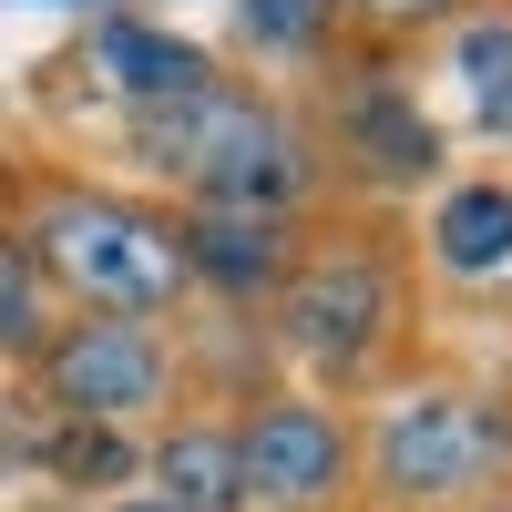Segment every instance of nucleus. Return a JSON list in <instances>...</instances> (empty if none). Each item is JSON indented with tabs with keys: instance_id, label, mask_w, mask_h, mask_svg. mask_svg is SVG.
<instances>
[{
	"instance_id": "obj_1",
	"label": "nucleus",
	"mask_w": 512,
	"mask_h": 512,
	"mask_svg": "<svg viewBox=\"0 0 512 512\" xmlns=\"http://www.w3.org/2000/svg\"><path fill=\"white\" fill-rule=\"evenodd\" d=\"M123 144L154 185H175L185 205H267V216H297L308 226V205L328 185V154L318 134L297 123L277 93H256L236 72H205L195 93H164L144 113H123Z\"/></svg>"
},
{
	"instance_id": "obj_2",
	"label": "nucleus",
	"mask_w": 512,
	"mask_h": 512,
	"mask_svg": "<svg viewBox=\"0 0 512 512\" xmlns=\"http://www.w3.org/2000/svg\"><path fill=\"white\" fill-rule=\"evenodd\" d=\"M21 246L41 256V277L72 318H144V328H175L195 308L185 287V256H175V216L144 195H113V185H41L21 205Z\"/></svg>"
},
{
	"instance_id": "obj_3",
	"label": "nucleus",
	"mask_w": 512,
	"mask_h": 512,
	"mask_svg": "<svg viewBox=\"0 0 512 512\" xmlns=\"http://www.w3.org/2000/svg\"><path fill=\"white\" fill-rule=\"evenodd\" d=\"M359 472L400 512L482 502L492 482H512V400L502 390H461V379L390 390V410H379L369 441H359Z\"/></svg>"
},
{
	"instance_id": "obj_4",
	"label": "nucleus",
	"mask_w": 512,
	"mask_h": 512,
	"mask_svg": "<svg viewBox=\"0 0 512 512\" xmlns=\"http://www.w3.org/2000/svg\"><path fill=\"white\" fill-rule=\"evenodd\" d=\"M277 338H287V359L308 379H328V390L379 379V359H390V338H400V267H390V246L379 236H308L287 287H277Z\"/></svg>"
},
{
	"instance_id": "obj_5",
	"label": "nucleus",
	"mask_w": 512,
	"mask_h": 512,
	"mask_svg": "<svg viewBox=\"0 0 512 512\" xmlns=\"http://www.w3.org/2000/svg\"><path fill=\"white\" fill-rule=\"evenodd\" d=\"M185 390V338L144 318H62L52 349L31 359V400L62 420H154Z\"/></svg>"
},
{
	"instance_id": "obj_6",
	"label": "nucleus",
	"mask_w": 512,
	"mask_h": 512,
	"mask_svg": "<svg viewBox=\"0 0 512 512\" xmlns=\"http://www.w3.org/2000/svg\"><path fill=\"white\" fill-rule=\"evenodd\" d=\"M236 472H246V502H277V512H328L349 502L359 482V431L338 400H308V390H256L236 410Z\"/></svg>"
},
{
	"instance_id": "obj_7",
	"label": "nucleus",
	"mask_w": 512,
	"mask_h": 512,
	"mask_svg": "<svg viewBox=\"0 0 512 512\" xmlns=\"http://www.w3.org/2000/svg\"><path fill=\"white\" fill-rule=\"evenodd\" d=\"M318 154L349 164L369 195H420L441 175V123L420 113L400 62H328V113H318Z\"/></svg>"
},
{
	"instance_id": "obj_8",
	"label": "nucleus",
	"mask_w": 512,
	"mask_h": 512,
	"mask_svg": "<svg viewBox=\"0 0 512 512\" xmlns=\"http://www.w3.org/2000/svg\"><path fill=\"white\" fill-rule=\"evenodd\" d=\"M297 246H308V226L297 216H267V205H175V256H185V287L216 297L226 318H256L277 308V287L297 267Z\"/></svg>"
},
{
	"instance_id": "obj_9",
	"label": "nucleus",
	"mask_w": 512,
	"mask_h": 512,
	"mask_svg": "<svg viewBox=\"0 0 512 512\" xmlns=\"http://www.w3.org/2000/svg\"><path fill=\"white\" fill-rule=\"evenodd\" d=\"M82 62H93V82H103L123 113H144V103H164V93H195V82L216 72V52H205V41L154 31V21H123V11L82 31Z\"/></svg>"
},
{
	"instance_id": "obj_10",
	"label": "nucleus",
	"mask_w": 512,
	"mask_h": 512,
	"mask_svg": "<svg viewBox=\"0 0 512 512\" xmlns=\"http://www.w3.org/2000/svg\"><path fill=\"white\" fill-rule=\"evenodd\" d=\"M144 482L164 512H246V472H236V420H175L144 441Z\"/></svg>"
},
{
	"instance_id": "obj_11",
	"label": "nucleus",
	"mask_w": 512,
	"mask_h": 512,
	"mask_svg": "<svg viewBox=\"0 0 512 512\" xmlns=\"http://www.w3.org/2000/svg\"><path fill=\"white\" fill-rule=\"evenodd\" d=\"M431 267L441 277H502L512 267V185L472 175L431 205Z\"/></svg>"
},
{
	"instance_id": "obj_12",
	"label": "nucleus",
	"mask_w": 512,
	"mask_h": 512,
	"mask_svg": "<svg viewBox=\"0 0 512 512\" xmlns=\"http://www.w3.org/2000/svg\"><path fill=\"white\" fill-rule=\"evenodd\" d=\"M451 82L472 103V134L512 144V11H492V0L451 11Z\"/></svg>"
},
{
	"instance_id": "obj_13",
	"label": "nucleus",
	"mask_w": 512,
	"mask_h": 512,
	"mask_svg": "<svg viewBox=\"0 0 512 512\" xmlns=\"http://www.w3.org/2000/svg\"><path fill=\"white\" fill-rule=\"evenodd\" d=\"M236 31H246V52L277 62V72H328L338 31H349V0H236Z\"/></svg>"
},
{
	"instance_id": "obj_14",
	"label": "nucleus",
	"mask_w": 512,
	"mask_h": 512,
	"mask_svg": "<svg viewBox=\"0 0 512 512\" xmlns=\"http://www.w3.org/2000/svg\"><path fill=\"white\" fill-rule=\"evenodd\" d=\"M62 318L72 308L52 297V277H41V256L21 246V226H0V369H31Z\"/></svg>"
},
{
	"instance_id": "obj_15",
	"label": "nucleus",
	"mask_w": 512,
	"mask_h": 512,
	"mask_svg": "<svg viewBox=\"0 0 512 512\" xmlns=\"http://www.w3.org/2000/svg\"><path fill=\"white\" fill-rule=\"evenodd\" d=\"M144 472V441H123L113 420H62L52 410V431H41V482H62V492H123Z\"/></svg>"
},
{
	"instance_id": "obj_16",
	"label": "nucleus",
	"mask_w": 512,
	"mask_h": 512,
	"mask_svg": "<svg viewBox=\"0 0 512 512\" xmlns=\"http://www.w3.org/2000/svg\"><path fill=\"white\" fill-rule=\"evenodd\" d=\"M41 431H52V410L0 379V492H11V482H41Z\"/></svg>"
},
{
	"instance_id": "obj_17",
	"label": "nucleus",
	"mask_w": 512,
	"mask_h": 512,
	"mask_svg": "<svg viewBox=\"0 0 512 512\" xmlns=\"http://www.w3.org/2000/svg\"><path fill=\"white\" fill-rule=\"evenodd\" d=\"M349 11H369V21L410 31V21H451V11H472V0H349Z\"/></svg>"
},
{
	"instance_id": "obj_18",
	"label": "nucleus",
	"mask_w": 512,
	"mask_h": 512,
	"mask_svg": "<svg viewBox=\"0 0 512 512\" xmlns=\"http://www.w3.org/2000/svg\"><path fill=\"white\" fill-rule=\"evenodd\" d=\"M113 512H164V502H113Z\"/></svg>"
},
{
	"instance_id": "obj_19",
	"label": "nucleus",
	"mask_w": 512,
	"mask_h": 512,
	"mask_svg": "<svg viewBox=\"0 0 512 512\" xmlns=\"http://www.w3.org/2000/svg\"><path fill=\"white\" fill-rule=\"evenodd\" d=\"M472 512H512V492H502V502H472Z\"/></svg>"
}]
</instances>
